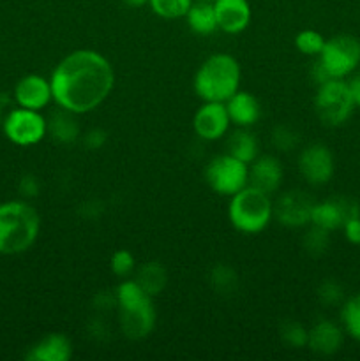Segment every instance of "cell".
<instances>
[{"label":"cell","mask_w":360,"mask_h":361,"mask_svg":"<svg viewBox=\"0 0 360 361\" xmlns=\"http://www.w3.org/2000/svg\"><path fill=\"white\" fill-rule=\"evenodd\" d=\"M116 310L122 334L129 341H143L155 328V309L152 296L134 279H124L115 291Z\"/></svg>","instance_id":"3"},{"label":"cell","mask_w":360,"mask_h":361,"mask_svg":"<svg viewBox=\"0 0 360 361\" xmlns=\"http://www.w3.org/2000/svg\"><path fill=\"white\" fill-rule=\"evenodd\" d=\"M300 134L289 126H277L272 130V145L281 152H292L299 147Z\"/></svg>","instance_id":"30"},{"label":"cell","mask_w":360,"mask_h":361,"mask_svg":"<svg viewBox=\"0 0 360 361\" xmlns=\"http://www.w3.org/2000/svg\"><path fill=\"white\" fill-rule=\"evenodd\" d=\"M205 182L219 196L232 197L249 185V164L226 152L212 159L205 168Z\"/></svg>","instance_id":"8"},{"label":"cell","mask_w":360,"mask_h":361,"mask_svg":"<svg viewBox=\"0 0 360 361\" xmlns=\"http://www.w3.org/2000/svg\"><path fill=\"white\" fill-rule=\"evenodd\" d=\"M124 2H126L129 7H143L147 6L148 0H124Z\"/></svg>","instance_id":"37"},{"label":"cell","mask_w":360,"mask_h":361,"mask_svg":"<svg viewBox=\"0 0 360 361\" xmlns=\"http://www.w3.org/2000/svg\"><path fill=\"white\" fill-rule=\"evenodd\" d=\"M318 300L327 307L339 305L344 300V289H342V286L339 282L325 281L318 288Z\"/></svg>","instance_id":"32"},{"label":"cell","mask_w":360,"mask_h":361,"mask_svg":"<svg viewBox=\"0 0 360 361\" xmlns=\"http://www.w3.org/2000/svg\"><path fill=\"white\" fill-rule=\"evenodd\" d=\"M193 0H148L150 9L164 20H179L186 18Z\"/></svg>","instance_id":"26"},{"label":"cell","mask_w":360,"mask_h":361,"mask_svg":"<svg viewBox=\"0 0 360 361\" xmlns=\"http://www.w3.org/2000/svg\"><path fill=\"white\" fill-rule=\"evenodd\" d=\"M240 63L226 53L208 56L194 74V94L201 101L226 102L240 88Z\"/></svg>","instance_id":"4"},{"label":"cell","mask_w":360,"mask_h":361,"mask_svg":"<svg viewBox=\"0 0 360 361\" xmlns=\"http://www.w3.org/2000/svg\"><path fill=\"white\" fill-rule=\"evenodd\" d=\"M76 116L78 115H74V113L59 108V111H55L49 116V120H46V122H48L49 136H52L56 143L62 145H71L74 143V141L80 140L81 129Z\"/></svg>","instance_id":"20"},{"label":"cell","mask_w":360,"mask_h":361,"mask_svg":"<svg viewBox=\"0 0 360 361\" xmlns=\"http://www.w3.org/2000/svg\"><path fill=\"white\" fill-rule=\"evenodd\" d=\"M342 342H344V334L341 326L323 319L318 321L309 330L307 348L320 356H332L342 348Z\"/></svg>","instance_id":"17"},{"label":"cell","mask_w":360,"mask_h":361,"mask_svg":"<svg viewBox=\"0 0 360 361\" xmlns=\"http://www.w3.org/2000/svg\"><path fill=\"white\" fill-rule=\"evenodd\" d=\"M187 27L198 35H210L217 30L214 2L210 0H193L186 14Z\"/></svg>","instance_id":"21"},{"label":"cell","mask_w":360,"mask_h":361,"mask_svg":"<svg viewBox=\"0 0 360 361\" xmlns=\"http://www.w3.org/2000/svg\"><path fill=\"white\" fill-rule=\"evenodd\" d=\"M334 155L330 148L321 143H313L299 155V171L311 185H325L334 176Z\"/></svg>","instance_id":"10"},{"label":"cell","mask_w":360,"mask_h":361,"mask_svg":"<svg viewBox=\"0 0 360 361\" xmlns=\"http://www.w3.org/2000/svg\"><path fill=\"white\" fill-rule=\"evenodd\" d=\"M360 63V41L349 34H339L325 41L323 49L316 56L313 71V80L318 85L328 80H344L355 73Z\"/></svg>","instance_id":"5"},{"label":"cell","mask_w":360,"mask_h":361,"mask_svg":"<svg viewBox=\"0 0 360 361\" xmlns=\"http://www.w3.org/2000/svg\"><path fill=\"white\" fill-rule=\"evenodd\" d=\"M210 284L215 293L219 295H229V293L236 291L239 286V275L233 268L226 267V264H219L210 271Z\"/></svg>","instance_id":"27"},{"label":"cell","mask_w":360,"mask_h":361,"mask_svg":"<svg viewBox=\"0 0 360 361\" xmlns=\"http://www.w3.org/2000/svg\"><path fill=\"white\" fill-rule=\"evenodd\" d=\"M281 338L288 348L292 349H302L307 345V338H309V330L302 326L296 321H289L281 326Z\"/></svg>","instance_id":"29"},{"label":"cell","mask_w":360,"mask_h":361,"mask_svg":"<svg viewBox=\"0 0 360 361\" xmlns=\"http://www.w3.org/2000/svg\"><path fill=\"white\" fill-rule=\"evenodd\" d=\"M346 83H348L349 94H352L353 102H355V106H359L360 108V73L353 74L352 80L346 81Z\"/></svg>","instance_id":"36"},{"label":"cell","mask_w":360,"mask_h":361,"mask_svg":"<svg viewBox=\"0 0 360 361\" xmlns=\"http://www.w3.org/2000/svg\"><path fill=\"white\" fill-rule=\"evenodd\" d=\"M314 201L304 190H288L281 194L274 207V217L286 228H306L311 224Z\"/></svg>","instance_id":"12"},{"label":"cell","mask_w":360,"mask_h":361,"mask_svg":"<svg viewBox=\"0 0 360 361\" xmlns=\"http://www.w3.org/2000/svg\"><path fill=\"white\" fill-rule=\"evenodd\" d=\"M342 231H344L346 240L353 245H360V215L359 217L348 219L342 226Z\"/></svg>","instance_id":"34"},{"label":"cell","mask_w":360,"mask_h":361,"mask_svg":"<svg viewBox=\"0 0 360 361\" xmlns=\"http://www.w3.org/2000/svg\"><path fill=\"white\" fill-rule=\"evenodd\" d=\"M282 166L274 155H258L249 164V185L274 194L282 183Z\"/></svg>","instance_id":"16"},{"label":"cell","mask_w":360,"mask_h":361,"mask_svg":"<svg viewBox=\"0 0 360 361\" xmlns=\"http://www.w3.org/2000/svg\"><path fill=\"white\" fill-rule=\"evenodd\" d=\"M210 2H214V0H210Z\"/></svg>","instance_id":"38"},{"label":"cell","mask_w":360,"mask_h":361,"mask_svg":"<svg viewBox=\"0 0 360 361\" xmlns=\"http://www.w3.org/2000/svg\"><path fill=\"white\" fill-rule=\"evenodd\" d=\"M325 41L327 39L316 30H302L296 34L295 37V46L302 55L307 56H318L323 49Z\"/></svg>","instance_id":"28"},{"label":"cell","mask_w":360,"mask_h":361,"mask_svg":"<svg viewBox=\"0 0 360 361\" xmlns=\"http://www.w3.org/2000/svg\"><path fill=\"white\" fill-rule=\"evenodd\" d=\"M14 101L20 108L41 111L53 101L52 85L41 74H27L14 87Z\"/></svg>","instance_id":"14"},{"label":"cell","mask_w":360,"mask_h":361,"mask_svg":"<svg viewBox=\"0 0 360 361\" xmlns=\"http://www.w3.org/2000/svg\"><path fill=\"white\" fill-rule=\"evenodd\" d=\"M4 134L18 147H32L44 140L48 134V122L41 111L16 108L4 120Z\"/></svg>","instance_id":"9"},{"label":"cell","mask_w":360,"mask_h":361,"mask_svg":"<svg viewBox=\"0 0 360 361\" xmlns=\"http://www.w3.org/2000/svg\"><path fill=\"white\" fill-rule=\"evenodd\" d=\"M28 361H69L73 358V344L62 334H49L35 342L25 356Z\"/></svg>","instance_id":"19"},{"label":"cell","mask_w":360,"mask_h":361,"mask_svg":"<svg viewBox=\"0 0 360 361\" xmlns=\"http://www.w3.org/2000/svg\"><path fill=\"white\" fill-rule=\"evenodd\" d=\"M274 217V203L270 194L246 185L233 194L228 207V219L236 231L244 235H258L268 228Z\"/></svg>","instance_id":"6"},{"label":"cell","mask_w":360,"mask_h":361,"mask_svg":"<svg viewBox=\"0 0 360 361\" xmlns=\"http://www.w3.org/2000/svg\"><path fill=\"white\" fill-rule=\"evenodd\" d=\"M228 109L224 102H210L205 101L194 113L193 127L194 133L205 141H217L228 133L229 129Z\"/></svg>","instance_id":"13"},{"label":"cell","mask_w":360,"mask_h":361,"mask_svg":"<svg viewBox=\"0 0 360 361\" xmlns=\"http://www.w3.org/2000/svg\"><path fill=\"white\" fill-rule=\"evenodd\" d=\"M228 154L246 164H251L260 155V143L249 129L239 127L228 140Z\"/></svg>","instance_id":"23"},{"label":"cell","mask_w":360,"mask_h":361,"mask_svg":"<svg viewBox=\"0 0 360 361\" xmlns=\"http://www.w3.org/2000/svg\"><path fill=\"white\" fill-rule=\"evenodd\" d=\"M53 102L74 115L94 111L109 97L115 85V71L101 53L76 49L64 56L53 69Z\"/></svg>","instance_id":"1"},{"label":"cell","mask_w":360,"mask_h":361,"mask_svg":"<svg viewBox=\"0 0 360 361\" xmlns=\"http://www.w3.org/2000/svg\"><path fill=\"white\" fill-rule=\"evenodd\" d=\"M108 141V134L102 129H90L88 133L83 134V145L88 150H99Z\"/></svg>","instance_id":"33"},{"label":"cell","mask_w":360,"mask_h":361,"mask_svg":"<svg viewBox=\"0 0 360 361\" xmlns=\"http://www.w3.org/2000/svg\"><path fill=\"white\" fill-rule=\"evenodd\" d=\"M341 323L346 334L360 342V293L342 303Z\"/></svg>","instance_id":"24"},{"label":"cell","mask_w":360,"mask_h":361,"mask_svg":"<svg viewBox=\"0 0 360 361\" xmlns=\"http://www.w3.org/2000/svg\"><path fill=\"white\" fill-rule=\"evenodd\" d=\"M18 189H20L21 196L35 197L39 194V182H37V178H35L34 175H25L23 178L20 180V185H18Z\"/></svg>","instance_id":"35"},{"label":"cell","mask_w":360,"mask_h":361,"mask_svg":"<svg viewBox=\"0 0 360 361\" xmlns=\"http://www.w3.org/2000/svg\"><path fill=\"white\" fill-rule=\"evenodd\" d=\"M41 229L37 210L27 201L0 203V254L14 256L30 249Z\"/></svg>","instance_id":"2"},{"label":"cell","mask_w":360,"mask_h":361,"mask_svg":"<svg viewBox=\"0 0 360 361\" xmlns=\"http://www.w3.org/2000/svg\"><path fill=\"white\" fill-rule=\"evenodd\" d=\"M224 104L226 109H228L229 120H232V123H235L236 127L249 129V127H253L261 116L260 101H258L253 94H249V92H235Z\"/></svg>","instance_id":"18"},{"label":"cell","mask_w":360,"mask_h":361,"mask_svg":"<svg viewBox=\"0 0 360 361\" xmlns=\"http://www.w3.org/2000/svg\"><path fill=\"white\" fill-rule=\"evenodd\" d=\"M316 115L325 126L339 127L352 116L355 109L348 83L344 80H328L318 85L316 97H314Z\"/></svg>","instance_id":"7"},{"label":"cell","mask_w":360,"mask_h":361,"mask_svg":"<svg viewBox=\"0 0 360 361\" xmlns=\"http://www.w3.org/2000/svg\"><path fill=\"white\" fill-rule=\"evenodd\" d=\"M134 281L141 286L148 296H157L164 291L166 284H168V271L157 261H150V263L141 264L136 270V279Z\"/></svg>","instance_id":"22"},{"label":"cell","mask_w":360,"mask_h":361,"mask_svg":"<svg viewBox=\"0 0 360 361\" xmlns=\"http://www.w3.org/2000/svg\"><path fill=\"white\" fill-rule=\"evenodd\" d=\"M360 204L352 197H332V200L314 203L311 214V224L327 231L341 229L348 219L359 217Z\"/></svg>","instance_id":"11"},{"label":"cell","mask_w":360,"mask_h":361,"mask_svg":"<svg viewBox=\"0 0 360 361\" xmlns=\"http://www.w3.org/2000/svg\"><path fill=\"white\" fill-rule=\"evenodd\" d=\"M302 247L306 249V252L309 254V256H323L328 250V247H330V231L311 224V228L307 229L306 235L302 236Z\"/></svg>","instance_id":"25"},{"label":"cell","mask_w":360,"mask_h":361,"mask_svg":"<svg viewBox=\"0 0 360 361\" xmlns=\"http://www.w3.org/2000/svg\"><path fill=\"white\" fill-rule=\"evenodd\" d=\"M219 30L226 34H240L246 30L253 18L249 0H214Z\"/></svg>","instance_id":"15"},{"label":"cell","mask_w":360,"mask_h":361,"mask_svg":"<svg viewBox=\"0 0 360 361\" xmlns=\"http://www.w3.org/2000/svg\"><path fill=\"white\" fill-rule=\"evenodd\" d=\"M109 267H112V271L116 277L129 279L136 271V259H134L129 250L120 249L113 252L112 259H109Z\"/></svg>","instance_id":"31"}]
</instances>
